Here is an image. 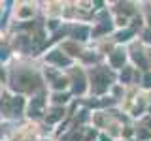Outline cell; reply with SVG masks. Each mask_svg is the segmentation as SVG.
Segmentation results:
<instances>
[{
    "mask_svg": "<svg viewBox=\"0 0 151 141\" xmlns=\"http://www.w3.org/2000/svg\"><path fill=\"white\" fill-rule=\"evenodd\" d=\"M0 77H4V72H0Z\"/></svg>",
    "mask_w": 151,
    "mask_h": 141,
    "instance_id": "obj_1",
    "label": "cell"
}]
</instances>
